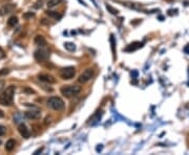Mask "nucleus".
<instances>
[{"label":"nucleus","mask_w":189,"mask_h":155,"mask_svg":"<svg viewBox=\"0 0 189 155\" xmlns=\"http://www.w3.org/2000/svg\"><path fill=\"white\" fill-rule=\"evenodd\" d=\"M61 94L66 97H71L77 96L80 91H81V88L78 87V86H63L61 87Z\"/></svg>","instance_id":"7ed1b4c3"},{"label":"nucleus","mask_w":189,"mask_h":155,"mask_svg":"<svg viewBox=\"0 0 189 155\" xmlns=\"http://www.w3.org/2000/svg\"><path fill=\"white\" fill-rule=\"evenodd\" d=\"M25 117L28 120H38L41 116V112L39 110H30L25 112Z\"/></svg>","instance_id":"6e6552de"},{"label":"nucleus","mask_w":189,"mask_h":155,"mask_svg":"<svg viewBox=\"0 0 189 155\" xmlns=\"http://www.w3.org/2000/svg\"><path fill=\"white\" fill-rule=\"evenodd\" d=\"M64 47L66 48L68 51H74V50L76 49L75 44H74V43H71V42H66V43L64 44Z\"/></svg>","instance_id":"f3484780"},{"label":"nucleus","mask_w":189,"mask_h":155,"mask_svg":"<svg viewBox=\"0 0 189 155\" xmlns=\"http://www.w3.org/2000/svg\"><path fill=\"white\" fill-rule=\"evenodd\" d=\"M4 57H5V54H4L3 49H2V48H0V60H1V59H3Z\"/></svg>","instance_id":"4be33fe9"},{"label":"nucleus","mask_w":189,"mask_h":155,"mask_svg":"<svg viewBox=\"0 0 189 155\" xmlns=\"http://www.w3.org/2000/svg\"><path fill=\"white\" fill-rule=\"evenodd\" d=\"M94 69H91V68H87V69H85L83 73L80 74L78 81L79 83H86L90 81V79H93L94 77Z\"/></svg>","instance_id":"423d86ee"},{"label":"nucleus","mask_w":189,"mask_h":155,"mask_svg":"<svg viewBox=\"0 0 189 155\" xmlns=\"http://www.w3.org/2000/svg\"><path fill=\"white\" fill-rule=\"evenodd\" d=\"M184 53L187 54H189V44H187V45H186V46L184 47Z\"/></svg>","instance_id":"5701e85b"},{"label":"nucleus","mask_w":189,"mask_h":155,"mask_svg":"<svg viewBox=\"0 0 189 155\" xmlns=\"http://www.w3.org/2000/svg\"><path fill=\"white\" fill-rule=\"evenodd\" d=\"M46 15H47L48 17H53V18H55L56 20L61 19V17H62L61 14H59V13H57V12H51V11H47V12H46Z\"/></svg>","instance_id":"4468645a"},{"label":"nucleus","mask_w":189,"mask_h":155,"mask_svg":"<svg viewBox=\"0 0 189 155\" xmlns=\"http://www.w3.org/2000/svg\"><path fill=\"white\" fill-rule=\"evenodd\" d=\"M106 8L109 12L113 14V15H118V13H119V11L117 10V8H114V7H113L111 5H109V4H106Z\"/></svg>","instance_id":"a211bd4d"},{"label":"nucleus","mask_w":189,"mask_h":155,"mask_svg":"<svg viewBox=\"0 0 189 155\" xmlns=\"http://www.w3.org/2000/svg\"><path fill=\"white\" fill-rule=\"evenodd\" d=\"M34 16H35V14H34V13H27V14H24V15H23V17H24V18L25 19H27V18H32V17H34Z\"/></svg>","instance_id":"412c9836"},{"label":"nucleus","mask_w":189,"mask_h":155,"mask_svg":"<svg viewBox=\"0 0 189 155\" xmlns=\"http://www.w3.org/2000/svg\"><path fill=\"white\" fill-rule=\"evenodd\" d=\"M110 43H111V51H113L114 58H116V41H114V35H110Z\"/></svg>","instance_id":"dca6fc26"},{"label":"nucleus","mask_w":189,"mask_h":155,"mask_svg":"<svg viewBox=\"0 0 189 155\" xmlns=\"http://www.w3.org/2000/svg\"><path fill=\"white\" fill-rule=\"evenodd\" d=\"M15 86H10L5 89L3 92L0 94V105L2 106H10L13 104L14 94H15Z\"/></svg>","instance_id":"f257e3e1"},{"label":"nucleus","mask_w":189,"mask_h":155,"mask_svg":"<svg viewBox=\"0 0 189 155\" xmlns=\"http://www.w3.org/2000/svg\"><path fill=\"white\" fill-rule=\"evenodd\" d=\"M75 73H76V69L70 66V67L62 68L61 71H60V77H61L63 80H70L71 78L75 77Z\"/></svg>","instance_id":"39448f33"},{"label":"nucleus","mask_w":189,"mask_h":155,"mask_svg":"<svg viewBox=\"0 0 189 155\" xmlns=\"http://www.w3.org/2000/svg\"><path fill=\"white\" fill-rule=\"evenodd\" d=\"M8 73H10V70L7 69V68H3V69L0 70V77H2V76H7V74Z\"/></svg>","instance_id":"6ab92c4d"},{"label":"nucleus","mask_w":189,"mask_h":155,"mask_svg":"<svg viewBox=\"0 0 189 155\" xmlns=\"http://www.w3.org/2000/svg\"><path fill=\"white\" fill-rule=\"evenodd\" d=\"M34 57H35V59L37 60V61H39V62L45 61V60L50 57V51H48L46 48H44V46H43V47L39 48V49H37L35 51Z\"/></svg>","instance_id":"20e7f679"},{"label":"nucleus","mask_w":189,"mask_h":155,"mask_svg":"<svg viewBox=\"0 0 189 155\" xmlns=\"http://www.w3.org/2000/svg\"><path fill=\"white\" fill-rule=\"evenodd\" d=\"M18 131L19 133L21 134V136L24 137V139H28V137L31 136V132L24 124H20L18 126Z\"/></svg>","instance_id":"1a4fd4ad"},{"label":"nucleus","mask_w":189,"mask_h":155,"mask_svg":"<svg viewBox=\"0 0 189 155\" xmlns=\"http://www.w3.org/2000/svg\"><path fill=\"white\" fill-rule=\"evenodd\" d=\"M5 131H7L5 127H3V126H0V136L4 135V134H5Z\"/></svg>","instance_id":"aec40b11"},{"label":"nucleus","mask_w":189,"mask_h":155,"mask_svg":"<svg viewBox=\"0 0 189 155\" xmlns=\"http://www.w3.org/2000/svg\"><path fill=\"white\" fill-rule=\"evenodd\" d=\"M17 23H18V18H17L16 16L10 17L8 20H7V25H8V26H11V27H14Z\"/></svg>","instance_id":"ddd939ff"},{"label":"nucleus","mask_w":189,"mask_h":155,"mask_svg":"<svg viewBox=\"0 0 189 155\" xmlns=\"http://www.w3.org/2000/svg\"><path fill=\"white\" fill-rule=\"evenodd\" d=\"M16 146V142L14 139H8L7 143H5V150L8 152H12Z\"/></svg>","instance_id":"f8f14e48"},{"label":"nucleus","mask_w":189,"mask_h":155,"mask_svg":"<svg viewBox=\"0 0 189 155\" xmlns=\"http://www.w3.org/2000/svg\"><path fill=\"white\" fill-rule=\"evenodd\" d=\"M35 44L38 45L40 47H43L46 45V40L44 39L43 36L38 35V36H36V38H35Z\"/></svg>","instance_id":"9b49d317"},{"label":"nucleus","mask_w":189,"mask_h":155,"mask_svg":"<svg viewBox=\"0 0 189 155\" xmlns=\"http://www.w3.org/2000/svg\"><path fill=\"white\" fill-rule=\"evenodd\" d=\"M3 116H4L3 111H2V110H0V117H3Z\"/></svg>","instance_id":"393cba45"},{"label":"nucleus","mask_w":189,"mask_h":155,"mask_svg":"<svg viewBox=\"0 0 189 155\" xmlns=\"http://www.w3.org/2000/svg\"><path fill=\"white\" fill-rule=\"evenodd\" d=\"M3 87H4V82L3 81H0V90H1Z\"/></svg>","instance_id":"b1692460"},{"label":"nucleus","mask_w":189,"mask_h":155,"mask_svg":"<svg viewBox=\"0 0 189 155\" xmlns=\"http://www.w3.org/2000/svg\"><path fill=\"white\" fill-rule=\"evenodd\" d=\"M142 46H143L142 42H133L125 48V51H134V50L139 49V48H141Z\"/></svg>","instance_id":"9d476101"},{"label":"nucleus","mask_w":189,"mask_h":155,"mask_svg":"<svg viewBox=\"0 0 189 155\" xmlns=\"http://www.w3.org/2000/svg\"><path fill=\"white\" fill-rule=\"evenodd\" d=\"M38 79H39L41 82L48 83V84H54V83H56V79H55V78H54L53 76H51V74H47V73L39 74V76H38Z\"/></svg>","instance_id":"0eeeda50"},{"label":"nucleus","mask_w":189,"mask_h":155,"mask_svg":"<svg viewBox=\"0 0 189 155\" xmlns=\"http://www.w3.org/2000/svg\"><path fill=\"white\" fill-rule=\"evenodd\" d=\"M46 103H47L48 107L54 109V110H56V111H61L65 107V104H64V102H63V100L61 97H58V96L50 97Z\"/></svg>","instance_id":"f03ea898"},{"label":"nucleus","mask_w":189,"mask_h":155,"mask_svg":"<svg viewBox=\"0 0 189 155\" xmlns=\"http://www.w3.org/2000/svg\"><path fill=\"white\" fill-rule=\"evenodd\" d=\"M62 2V0H50V1L47 2V7L48 8H53L57 7L58 4H60Z\"/></svg>","instance_id":"2eb2a0df"}]
</instances>
